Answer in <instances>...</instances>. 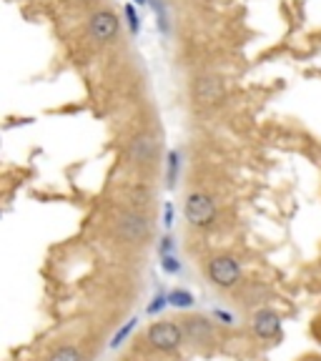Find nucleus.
Instances as JSON below:
<instances>
[{"label": "nucleus", "instance_id": "f257e3e1", "mask_svg": "<svg viewBox=\"0 0 321 361\" xmlns=\"http://www.w3.org/2000/svg\"><path fill=\"white\" fill-rule=\"evenodd\" d=\"M116 226H119V236L128 243H143L151 236V221L138 211H123Z\"/></svg>", "mask_w": 321, "mask_h": 361}, {"label": "nucleus", "instance_id": "f03ea898", "mask_svg": "<svg viewBox=\"0 0 321 361\" xmlns=\"http://www.w3.org/2000/svg\"><path fill=\"white\" fill-rule=\"evenodd\" d=\"M209 279L214 281V286L231 288L241 279V266L234 256H216L209 261Z\"/></svg>", "mask_w": 321, "mask_h": 361}, {"label": "nucleus", "instance_id": "7ed1b4c3", "mask_svg": "<svg viewBox=\"0 0 321 361\" xmlns=\"http://www.w3.org/2000/svg\"><path fill=\"white\" fill-rule=\"evenodd\" d=\"M183 214H186L188 224L203 228V226H211L216 221V203L206 193H191L186 198Z\"/></svg>", "mask_w": 321, "mask_h": 361}, {"label": "nucleus", "instance_id": "20e7f679", "mask_svg": "<svg viewBox=\"0 0 321 361\" xmlns=\"http://www.w3.org/2000/svg\"><path fill=\"white\" fill-rule=\"evenodd\" d=\"M183 336H186L183 329L174 322H156L148 329V341L158 351H174L183 341Z\"/></svg>", "mask_w": 321, "mask_h": 361}, {"label": "nucleus", "instance_id": "39448f33", "mask_svg": "<svg viewBox=\"0 0 321 361\" xmlns=\"http://www.w3.org/2000/svg\"><path fill=\"white\" fill-rule=\"evenodd\" d=\"M254 331L259 338H277L281 331V319L277 311L271 309H259L254 314Z\"/></svg>", "mask_w": 321, "mask_h": 361}, {"label": "nucleus", "instance_id": "423d86ee", "mask_svg": "<svg viewBox=\"0 0 321 361\" xmlns=\"http://www.w3.org/2000/svg\"><path fill=\"white\" fill-rule=\"evenodd\" d=\"M119 30V18L111 11H98L90 16V35L96 40H108Z\"/></svg>", "mask_w": 321, "mask_h": 361}, {"label": "nucleus", "instance_id": "0eeeda50", "mask_svg": "<svg viewBox=\"0 0 321 361\" xmlns=\"http://www.w3.org/2000/svg\"><path fill=\"white\" fill-rule=\"evenodd\" d=\"M183 334H186L191 341H209L214 329H211L209 319H203V316H188L186 322H183Z\"/></svg>", "mask_w": 321, "mask_h": 361}, {"label": "nucleus", "instance_id": "6e6552de", "mask_svg": "<svg viewBox=\"0 0 321 361\" xmlns=\"http://www.w3.org/2000/svg\"><path fill=\"white\" fill-rule=\"evenodd\" d=\"M153 153H156V143L148 135H138L131 141L128 156L133 164H148V161H153Z\"/></svg>", "mask_w": 321, "mask_h": 361}, {"label": "nucleus", "instance_id": "1a4fd4ad", "mask_svg": "<svg viewBox=\"0 0 321 361\" xmlns=\"http://www.w3.org/2000/svg\"><path fill=\"white\" fill-rule=\"evenodd\" d=\"M196 93H198V101L216 103V101H221V96H224V85H221V80H216V78H201V83L196 85Z\"/></svg>", "mask_w": 321, "mask_h": 361}, {"label": "nucleus", "instance_id": "9d476101", "mask_svg": "<svg viewBox=\"0 0 321 361\" xmlns=\"http://www.w3.org/2000/svg\"><path fill=\"white\" fill-rule=\"evenodd\" d=\"M48 361H83V356L75 346H61L58 351H53Z\"/></svg>", "mask_w": 321, "mask_h": 361}, {"label": "nucleus", "instance_id": "9b49d317", "mask_svg": "<svg viewBox=\"0 0 321 361\" xmlns=\"http://www.w3.org/2000/svg\"><path fill=\"white\" fill-rule=\"evenodd\" d=\"M169 304L176 309H188V306H193V296L188 291H174L169 293Z\"/></svg>", "mask_w": 321, "mask_h": 361}, {"label": "nucleus", "instance_id": "f8f14e48", "mask_svg": "<svg viewBox=\"0 0 321 361\" xmlns=\"http://www.w3.org/2000/svg\"><path fill=\"white\" fill-rule=\"evenodd\" d=\"M135 326V319H131V322L128 324H126V326L123 329H121V331L119 334H116V336H113V346H119L121 344V341H123V338L126 336H128V334H131V329H133Z\"/></svg>", "mask_w": 321, "mask_h": 361}, {"label": "nucleus", "instance_id": "ddd939ff", "mask_svg": "<svg viewBox=\"0 0 321 361\" xmlns=\"http://www.w3.org/2000/svg\"><path fill=\"white\" fill-rule=\"evenodd\" d=\"M164 269L169 271V274H176V271H181V264H176L174 256H164Z\"/></svg>", "mask_w": 321, "mask_h": 361}, {"label": "nucleus", "instance_id": "4468645a", "mask_svg": "<svg viewBox=\"0 0 321 361\" xmlns=\"http://www.w3.org/2000/svg\"><path fill=\"white\" fill-rule=\"evenodd\" d=\"M166 304H169V296H156V304L148 306V311H151V314H156V311H158V309H164Z\"/></svg>", "mask_w": 321, "mask_h": 361}]
</instances>
